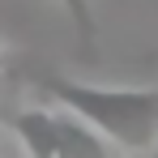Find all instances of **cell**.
<instances>
[{"mask_svg": "<svg viewBox=\"0 0 158 158\" xmlns=\"http://www.w3.org/2000/svg\"><path fill=\"white\" fill-rule=\"evenodd\" d=\"M39 94L73 111L94 132H103L120 154H154L158 145V85H94V81L43 73Z\"/></svg>", "mask_w": 158, "mask_h": 158, "instance_id": "6da1fadb", "label": "cell"}, {"mask_svg": "<svg viewBox=\"0 0 158 158\" xmlns=\"http://www.w3.org/2000/svg\"><path fill=\"white\" fill-rule=\"evenodd\" d=\"M4 128L17 137L26 158H124L103 132H94L64 107H26L4 120Z\"/></svg>", "mask_w": 158, "mask_h": 158, "instance_id": "7a4b0ae2", "label": "cell"}, {"mask_svg": "<svg viewBox=\"0 0 158 158\" xmlns=\"http://www.w3.org/2000/svg\"><path fill=\"white\" fill-rule=\"evenodd\" d=\"M64 13H69V22L77 30V43L85 52H94V43H98V22H94V4L90 0H56Z\"/></svg>", "mask_w": 158, "mask_h": 158, "instance_id": "3957f363", "label": "cell"}, {"mask_svg": "<svg viewBox=\"0 0 158 158\" xmlns=\"http://www.w3.org/2000/svg\"><path fill=\"white\" fill-rule=\"evenodd\" d=\"M4 60H9V52H4V47H0V69H4Z\"/></svg>", "mask_w": 158, "mask_h": 158, "instance_id": "277c9868", "label": "cell"}, {"mask_svg": "<svg viewBox=\"0 0 158 158\" xmlns=\"http://www.w3.org/2000/svg\"><path fill=\"white\" fill-rule=\"evenodd\" d=\"M150 158H158V145H154V154H150Z\"/></svg>", "mask_w": 158, "mask_h": 158, "instance_id": "5b68a950", "label": "cell"}]
</instances>
